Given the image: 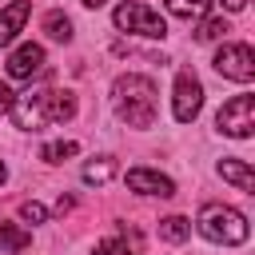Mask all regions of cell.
<instances>
[{"mask_svg":"<svg viewBox=\"0 0 255 255\" xmlns=\"http://www.w3.org/2000/svg\"><path fill=\"white\" fill-rule=\"evenodd\" d=\"M16 120V128L24 131H40L44 124H64L76 116V96L72 92H60V88H44V92H28L12 104L8 112Z\"/></svg>","mask_w":255,"mask_h":255,"instance_id":"cell-1","label":"cell"},{"mask_svg":"<svg viewBox=\"0 0 255 255\" xmlns=\"http://www.w3.org/2000/svg\"><path fill=\"white\" fill-rule=\"evenodd\" d=\"M112 108L128 128L155 124V84L147 76H120L112 84Z\"/></svg>","mask_w":255,"mask_h":255,"instance_id":"cell-2","label":"cell"},{"mask_svg":"<svg viewBox=\"0 0 255 255\" xmlns=\"http://www.w3.org/2000/svg\"><path fill=\"white\" fill-rule=\"evenodd\" d=\"M199 235L203 239H211V243H223V247H239V243H247V235H251V227H247V219H243V211H235V207H223V203H207L203 211H199Z\"/></svg>","mask_w":255,"mask_h":255,"instance_id":"cell-3","label":"cell"},{"mask_svg":"<svg viewBox=\"0 0 255 255\" xmlns=\"http://www.w3.org/2000/svg\"><path fill=\"white\" fill-rule=\"evenodd\" d=\"M116 28L120 32H135V36H147V40H163L167 36V24H163V16L159 12H151L147 4H139V0H124L120 8H116Z\"/></svg>","mask_w":255,"mask_h":255,"instance_id":"cell-4","label":"cell"},{"mask_svg":"<svg viewBox=\"0 0 255 255\" xmlns=\"http://www.w3.org/2000/svg\"><path fill=\"white\" fill-rule=\"evenodd\" d=\"M215 128L223 131V135H231V139H247L251 131H255V96H231L223 108H219V116H215Z\"/></svg>","mask_w":255,"mask_h":255,"instance_id":"cell-5","label":"cell"},{"mask_svg":"<svg viewBox=\"0 0 255 255\" xmlns=\"http://www.w3.org/2000/svg\"><path fill=\"white\" fill-rule=\"evenodd\" d=\"M211 64H215V72L227 76V80H239V84L255 80V52H251V44H223Z\"/></svg>","mask_w":255,"mask_h":255,"instance_id":"cell-6","label":"cell"},{"mask_svg":"<svg viewBox=\"0 0 255 255\" xmlns=\"http://www.w3.org/2000/svg\"><path fill=\"white\" fill-rule=\"evenodd\" d=\"M203 108V84L191 76V72H179L175 76V92H171V116L179 124H191Z\"/></svg>","mask_w":255,"mask_h":255,"instance_id":"cell-7","label":"cell"},{"mask_svg":"<svg viewBox=\"0 0 255 255\" xmlns=\"http://www.w3.org/2000/svg\"><path fill=\"white\" fill-rule=\"evenodd\" d=\"M44 72V48L40 44H20L12 56H8V76L12 80H32Z\"/></svg>","mask_w":255,"mask_h":255,"instance_id":"cell-8","label":"cell"},{"mask_svg":"<svg viewBox=\"0 0 255 255\" xmlns=\"http://www.w3.org/2000/svg\"><path fill=\"white\" fill-rule=\"evenodd\" d=\"M128 187L139 191V195H159V199H171L175 195V183L159 171H147V167H131L128 171Z\"/></svg>","mask_w":255,"mask_h":255,"instance_id":"cell-9","label":"cell"},{"mask_svg":"<svg viewBox=\"0 0 255 255\" xmlns=\"http://www.w3.org/2000/svg\"><path fill=\"white\" fill-rule=\"evenodd\" d=\"M28 12H32V0H12L8 8H0V44H12L16 40V32L24 28Z\"/></svg>","mask_w":255,"mask_h":255,"instance_id":"cell-10","label":"cell"},{"mask_svg":"<svg viewBox=\"0 0 255 255\" xmlns=\"http://www.w3.org/2000/svg\"><path fill=\"white\" fill-rule=\"evenodd\" d=\"M219 175L227 183H235L239 191H255V171L247 167V159H235V155H223L219 159Z\"/></svg>","mask_w":255,"mask_h":255,"instance_id":"cell-11","label":"cell"},{"mask_svg":"<svg viewBox=\"0 0 255 255\" xmlns=\"http://www.w3.org/2000/svg\"><path fill=\"white\" fill-rule=\"evenodd\" d=\"M116 175V159L112 155H100L92 163H84V183H108Z\"/></svg>","mask_w":255,"mask_h":255,"instance_id":"cell-12","label":"cell"},{"mask_svg":"<svg viewBox=\"0 0 255 255\" xmlns=\"http://www.w3.org/2000/svg\"><path fill=\"white\" fill-rule=\"evenodd\" d=\"M191 235V223L183 219V215H167V219H159V239H167V243H183Z\"/></svg>","mask_w":255,"mask_h":255,"instance_id":"cell-13","label":"cell"},{"mask_svg":"<svg viewBox=\"0 0 255 255\" xmlns=\"http://www.w3.org/2000/svg\"><path fill=\"white\" fill-rule=\"evenodd\" d=\"M32 243V235L16 223H0V251H24Z\"/></svg>","mask_w":255,"mask_h":255,"instance_id":"cell-14","label":"cell"},{"mask_svg":"<svg viewBox=\"0 0 255 255\" xmlns=\"http://www.w3.org/2000/svg\"><path fill=\"white\" fill-rule=\"evenodd\" d=\"M44 32H48L52 40L68 44V40H72V20H68L64 12H48V16H44Z\"/></svg>","mask_w":255,"mask_h":255,"instance_id":"cell-15","label":"cell"},{"mask_svg":"<svg viewBox=\"0 0 255 255\" xmlns=\"http://www.w3.org/2000/svg\"><path fill=\"white\" fill-rule=\"evenodd\" d=\"M167 12L179 20H199L207 12V0H167Z\"/></svg>","mask_w":255,"mask_h":255,"instance_id":"cell-16","label":"cell"},{"mask_svg":"<svg viewBox=\"0 0 255 255\" xmlns=\"http://www.w3.org/2000/svg\"><path fill=\"white\" fill-rule=\"evenodd\" d=\"M76 151H80V143H72V139H56V143H44L40 159H48V163H64V159L76 155Z\"/></svg>","mask_w":255,"mask_h":255,"instance_id":"cell-17","label":"cell"},{"mask_svg":"<svg viewBox=\"0 0 255 255\" xmlns=\"http://www.w3.org/2000/svg\"><path fill=\"white\" fill-rule=\"evenodd\" d=\"M223 32H227V20H223V16H215V20H203V24H199L195 40H219Z\"/></svg>","mask_w":255,"mask_h":255,"instance_id":"cell-18","label":"cell"},{"mask_svg":"<svg viewBox=\"0 0 255 255\" xmlns=\"http://www.w3.org/2000/svg\"><path fill=\"white\" fill-rule=\"evenodd\" d=\"M20 219H24V223H44V219H48V207L36 203V199H28V203H20Z\"/></svg>","mask_w":255,"mask_h":255,"instance_id":"cell-19","label":"cell"},{"mask_svg":"<svg viewBox=\"0 0 255 255\" xmlns=\"http://www.w3.org/2000/svg\"><path fill=\"white\" fill-rule=\"evenodd\" d=\"M96 255H131V247L124 239H104V243H96Z\"/></svg>","mask_w":255,"mask_h":255,"instance_id":"cell-20","label":"cell"},{"mask_svg":"<svg viewBox=\"0 0 255 255\" xmlns=\"http://www.w3.org/2000/svg\"><path fill=\"white\" fill-rule=\"evenodd\" d=\"M12 104H16V92H12L8 84H0V116H8V112H12Z\"/></svg>","mask_w":255,"mask_h":255,"instance_id":"cell-21","label":"cell"},{"mask_svg":"<svg viewBox=\"0 0 255 255\" xmlns=\"http://www.w3.org/2000/svg\"><path fill=\"white\" fill-rule=\"evenodd\" d=\"M219 4H223L227 12H243V4H247V0H219Z\"/></svg>","mask_w":255,"mask_h":255,"instance_id":"cell-22","label":"cell"},{"mask_svg":"<svg viewBox=\"0 0 255 255\" xmlns=\"http://www.w3.org/2000/svg\"><path fill=\"white\" fill-rule=\"evenodd\" d=\"M84 8H100V4H108V0H80Z\"/></svg>","mask_w":255,"mask_h":255,"instance_id":"cell-23","label":"cell"},{"mask_svg":"<svg viewBox=\"0 0 255 255\" xmlns=\"http://www.w3.org/2000/svg\"><path fill=\"white\" fill-rule=\"evenodd\" d=\"M4 175H8V171H4V163H0V183H4Z\"/></svg>","mask_w":255,"mask_h":255,"instance_id":"cell-24","label":"cell"}]
</instances>
